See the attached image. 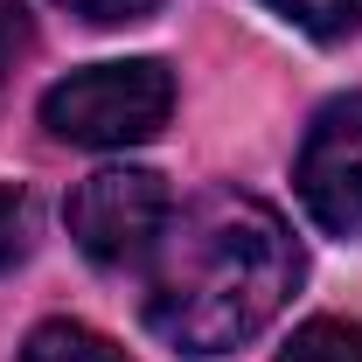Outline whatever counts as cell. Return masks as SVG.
I'll return each instance as SVG.
<instances>
[{
    "label": "cell",
    "mask_w": 362,
    "mask_h": 362,
    "mask_svg": "<svg viewBox=\"0 0 362 362\" xmlns=\"http://www.w3.org/2000/svg\"><path fill=\"white\" fill-rule=\"evenodd\" d=\"M300 286V244L279 209L244 188H209L168 216L146 258V327L181 356H230Z\"/></svg>",
    "instance_id": "cell-1"
},
{
    "label": "cell",
    "mask_w": 362,
    "mask_h": 362,
    "mask_svg": "<svg viewBox=\"0 0 362 362\" xmlns=\"http://www.w3.org/2000/svg\"><path fill=\"white\" fill-rule=\"evenodd\" d=\"M168 112H175V77L153 56L90 63V70H70L63 84L42 90V126L70 146H90V153H119V146L153 139L168 126Z\"/></svg>",
    "instance_id": "cell-2"
},
{
    "label": "cell",
    "mask_w": 362,
    "mask_h": 362,
    "mask_svg": "<svg viewBox=\"0 0 362 362\" xmlns=\"http://www.w3.org/2000/svg\"><path fill=\"white\" fill-rule=\"evenodd\" d=\"M175 216V195L153 168H98L70 188V237L90 265H146L160 230Z\"/></svg>",
    "instance_id": "cell-3"
},
{
    "label": "cell",
    "mask_w": 362,
    "mask_h": 362,
    "mask_svg": "<svg viewBox=\"0 0 362 362\" xmlns=\"http://www.w3.org/2000/svg\"><path fill=\"white\" fill-rule=\"evenodd\" d=\"M293 181L320 230H334V237L362 230V90H341L314 112Z\"/></svg>",
    "instance_id": "cell-4"
},
{
    "label": "cell",
    "mask_w": 362,
    "mask_h": 362,
    "mask_svg": "<svg viewBox=\"0 0 362 362\" xmlns=\"http://www.w3.org/2000/svg\"><path fill=\"white\" fill-rule=\"evenodd\" d=\"M21 362H133L126 349H112L98 327H77V320H42L28 334Z\"/></svg>",
    "instance_id": "cell-5"
},
{
    "label": "cell",
    "mask_w": 362,
    "mask_h": 362,
    "mask_svg": "<svg viewBox=\"0 0 362 362\" xmlns=\"http://www.w3.org/2000/svg\"><path fill=\"white\" fill-rule=\"evenodd\" d=\"M272 14H286L300 35H314V42H341V35H356L362 28V0H265Z\"/></svg>",
    "instance_id": "cell-6"
},
{
    "label": "cell",
    "mask_w": 362,
    "mask_h": 362,
    "mask_svg": "<svg viewBox=\"0 0 362 362\" xmlns=\"http://www.w3.org/2000/svg\"><path fill=\"white\" fill-rule=\"evenodd\" d=\"M279 362H362V327L356 320H307Z\"/></svg>",
    "instance_id": "cell-7"
},
{
    "label": "cell",
    "mask_w": 362,
    "mask_h": 362,
    "mask_svg": "<svg viewBox=\"0 0 362 362\" xmlns=\"http://www.w3.org/2000/svg\"><path fill=\"white\" fill-rule=\"evenodd\" d=\"M28 237H35V209H28V195L0 181V272L28 258Z\"/></svg>",
    "instance_id": "cell-8"
},
{
    "label": "cell",
    "mask_w": 362,
    "mask_h": 362,
    "mask_svg": "<svg viewBox=\"0 0 362 362\" xmlns=\"http://www.w3.org/2000/svg\"><path fill=\"white\" fill-rule=\"evenodd\" d=\"M56 7L84 14V21H98V28H126V21H146L160 0H56Z\"/></svg>",
    "instance_id": "cell-9"
},
{
    "label": "cell",
    "mask_w": 362,
    "mask_h": 362,
    "mask_svg": "<svg viewBox=\"0 0 362 362\" xmlns=\"http://www.w3.org/2000/svg\"><path fill=\"white\" fill-rule=\"evenodd\" d=\"M28 49V21H21V0H0V84L14 70V56Z\"/></svg>",
    "instance_id": "cell-10"
}]
</instances>
